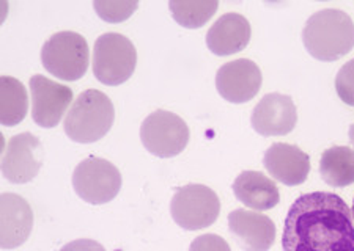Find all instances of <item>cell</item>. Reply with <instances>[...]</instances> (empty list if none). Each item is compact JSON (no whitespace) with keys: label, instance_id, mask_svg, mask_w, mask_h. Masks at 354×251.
<instances>
[{"label":"cell","instance_id":"52a82bcc","mask_svg":"<svg viewBox=\"0 0 354 251\" xmlns=\"http://www.w3.org/2000/svg\"><path fill=\"white\" fill-rule=\"evenodd\" d=\"M73 187L85 203L100 206L118 195L122 188V174L109 161L91 156L74 168Z\"/></svg>","mask_w":354,"mask_h":251},{"label":"cell","instance_id":"2e32d148","mask_svg":"<svg viewBox=\"0 0 354 251\" xmlns=\"http://www.w3.org/2000/svg\"><path fill=\"white\" fill-rule=\"evenodd\" d=\"M250 24L243 14L227 13L214 22L207 33V46L211 52L227 57L241 50L250 41Z\"/></svg>","mask_w":354,"mask_h":251},{"label":"cell","instance_id":"9a60e30c","mask_svg":"<svg viewBox=\"0 0 354 251\" xmlns=\"http://www.w3.org/2000/svg\"><path fill=\"white\" fill-rule=\"evenodd\" d=\"M265 168L285 185H301L310 173V159L298 146L288 143H274L263 157Z\"/></svg>","mask_w":354,"mask_h":251},{"label":"cell","instance_id":"ac0fdd59","mask_svg":"<svg viewBox=\"0 0 354 251\" xmlns=\"http://www.w3.org/2000/svg\"><path fill=\"white\" fill-rule=\"evenodd\" d=\"M319 176L330 187H348L354 182V150L333 146L323 152Z\"/></svg>","mask_w":354,"mask_h":251},{"label":"cell","instance_id":"7c38bea8","mask_svg":"<svg viewBox=\"0 0 354 251\" xmlns=\"http://www.w3.org/2000/svg\"><path fill=\"white\" fill-rule=\"evenodd\" d=\"M298 113L293 99L287 94L270 93L254 108L250 123L257 134L263 137L287 135L295 129Z\"/></svg>","mask_w":354,"mask_h":251},{"label":"cell","instance_id":"d4e9b609","mask_svg":"<svg viewBox=\"0 0 354 251\" xmlns=\"http://www.w3.org/2000/svg\"><path fill=\"white\" fill-rule=\"evenodd\" d=\"M350 141H351V145H353V148H354V124H351V128H350Z\"/></svg>","mask_w":354,"mask_h":251},{"label":"cell","instance_id":"d6986e66","mask_svg":"<svg viewBox=\"0 0 354 251\" xmlns=\"http://www.w3.org/2000/svg\"><path fill=\"white\" fill-rule=\"evenodd\" d=\"M27 90L18 79L0 77V121L7 128L19 124L27 115Z\"/></svg>","mask_w":354,"mask_h":251},{"label":"cell","instance_id":"e0dca14e","mask_svg":"<svg viewBox=\"0 0 354 251\" xmlns=\"http://www.w3.org/2000/svg\"><path fill=\"white\" fill-rule=\"evenodd\" d=\"M233 193L244 206L254 210H270L281 201L276 182L260 171H243L233 182Z\"/></svg>","mask_w":354,"mask_h":251},{"label":"cell","instance_id":"5bb4252c","mask_svg":"<svg viewBox=\"0 0 354 251\" xmlns=\"http://www.w3.org/2000/svg\"><path fill=\"white\" fill-rule=\"evenodd\" d=\"M33 212L30 204L16 193L0 198V245L3 250L18 248L30 236Z\"/></svg>","mask_w":354,"mask_h":251},{"label":"cell","instance_id":"7402d4cb","mask_svg":"<svg viewBox=\"0 0 354 251\" xmlns=\"http://www.w3.org/2000/svg\"><path fill=\"white\" fill-rule=\"evenodd\" d=\"M335 91L342 102L354 107V59L346 61L337 72Z\"/></svg>","mask_w":354,"mask_h":251},{"label":"cell","instance_id":"8992f818","mask_svg":"<svg viewBox=\"0 0 354 251\" xmlns=\"http://www.w3.org/2000/svg\"><path fill=\"white\" fill-rule=\"evenodd\" d=\"M221 201L214 190L202 184H189L176 190L170 203V214L186 231H198L218 220Z\"/></svg>","mask_w":354,"mask_h":251},{"label":"cell","instance_id":"8fae6325","mask_svg":"<svg viewBox=\"0 0 354 251\" xmlns=\"http://www.w3.org/2000/svg\"><path fill=\"white\" fill-rule=\"evenodd\" d=\"M261 71L257 63L248 59L228 61L216 74V88L225 101L244 104L254 99L261 87Z\"/></svg>","mask_w":354,"mask_h":251},{"label":"cell","instance_id":"484cf974","mask_svg":"<svg viewBox=\"0 0 354 251\" xmlns=\"http://www.w3.org/2000/svg\"><path fill=\"white\" fill-rule=\"evenodd\" d=\"M351 214H353V220H354V199H353V212Z\"/></svg>","mask_w":354,"mask_h":251},{"label":"cell","instance_id":"6da1fadb","mask_svg":"<svg viewBox=\"0 0 354 251\" xmlns=\"http://www.w3.org/2000/svg\"><path fill=\"white\" fill-rule=\"evenodd\" d=\"M283 251H354V220L344 198L329 192L301 195L291 204Z\"/></svg>","mask_w":354,"mask_h":251},{"label":"cell","instance_id":"cb8c5ba5","mask_svg":"<svg viewBox=\"0 0 354 251\" xmlns=\"http://www.w3.org/2000/svg\"><path fill=\"white\" fill-rule=\"evenodd\" d=\"M60 251H106L101 243L90 241V239H79V241H73L66 243Z\"/></svg>","mask_w":354,"mask_h":251},{"label":"cell","instance_id":"9c48e42d","mask_svg":"<svg viewBox=\"0 0 354 251\" xmlns=\"http://www.w3.org/2000/svg\"><path fill=\"white\" fill-rule=\"evenodd\" d=\"M41 141L30 132L10 139L2 157V174L11 184H27L37 178L43 167Z\"/></svg>","mask_w":354,"mask_h":251},{"label":"cell","instance_id":"ffe728a7","mask_svg":"<svg viewBox=\"0 0 354 251\" xmlns=\"http://www.w3.org/2000/svg\"><path fill=\"white\" fill-rule=\"evenodd\" d=\"M174 19L181 27L200 28L213 18V14L219 8V2L208 0V2H174L169 3Z\"/></svg>","mask_w":354,"mask_h":251},{"label":"cell","instance_id":"30bf717a","mask_svg":"<svg viewBox=\"0 0 354 251\" xmlns=\"http://www.w3.org/2000/svg\"><path fill=\"white\" fill-rule=\"evenodd\" d=\"M32 118L39 128H55L73 102V90L44 76L30 79Z\"/></svg>","mask_w":354,"mask_h":251},{"label":"cell","instance_id":"3957f363","mask_svg":"<svg viewBox=\"0 0 354 251\" xmlns=\"http://www.w3.org/2000/svg\"><path fill=\"white\" fill-rule=\"evenodd\" d=\"M115 110L112 101L98 90H85L77 96L65 118V134L77 143H95L109 132Z\"/></svg>","mask_w":354,"mask_h":251},{"label":"cell","instance_id":"4fadbf2b","mask_svg":"<svg viewBox=\"0 0 354 251\" xmlns=\"http://www.w3.org/2000/svg\"><path fill=\"white\" fill-rule=\"evenodd\" d=\"M228 228L244 251H268L276 241L274 221L254 210H233L228 215Z\"/></svg>","mask_w":354,"mask_h":251},{"label":"cell","instance_id":"603a6c76","mask_svg":"<svg viewBox=\"0 0 354 251\" xmlns=\"http://www.w3.org/2000/svg\"><path fill=\"white\" fill-rule=\"evenodd\" d=\"M189 251H232L230 245L216 234H203L194 239Z\"/></svg>","mask_w":354,"mask_h":251},{"label":"cell","instance_id":"277c9868","mask_svg":"<svg viewBox=\"0 0 354 251\" xmlns=\"http://www.w3.org/2000/svg\"><path fill=\"white\" fill-rule=\"evenodd\" d=\"M88 44L76 32H59L44 43L41 63L44 70L60 81L74 82L88 70Z\"/></svg>","mask_w":354,"mask_h":251},{"label":"cell","instance_id":"7a4b0ae2","mask_svg":"<svg viewBox=\"0 0 354 251\" xmlns=\"http://www.w3.org/2000/svg\"><path fill=\"white\" fill-rule=\"evenodd\" d=\"M302 43L313 59L335 61L354 48V22L342 10L317 11L306 22Z\"/></svg>","mask_w":354,"mask_h":251},{"label":"cell","instance_id":"5b68a950","mask_svg":"<svg viewBox=\"0 0 354 251\" xmlns=\"http://www.w3.org/2000/svg\"><path fill=\"white\" fill-rule=\"evenodd\" d=\"M137 65L134 44L120 33H104L93 48V74L101 83L120 85L133 76Z\"/></svg>","mask_w":354,"mask_h":251},{"label":"cell","instance_id":"ba28073f","mask_svg":"<svg viewBox=\"0 0 354 251\" xmlns=\"http://www.w3.org/2000/svg\"><path fill=\"white\" fill-rule=\"evenodd\" d=\"M140 140L153 156L170 159L185 151L189 141V128L175 113L156 110L142 123Z\"/></svg>","mask_w":354,"mask_h":251},{"label":"cell","instance_id":"44dd1931","mask_svg":"<svg viewBox=\"0 0 354 251\" xmlns=\"http://www.w3.org/2000/svg\"><path fill=\"white\" fill-rule=\"evenodd\" d=\"M93 7L101 19L107 22H122L133 16L139 7L137 2H95Z\"/></svg>","mask_w":354,"mask_h":251}]
</instances>
